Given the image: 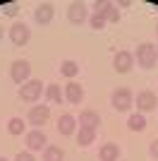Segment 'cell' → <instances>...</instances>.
Instances as JSON below:
<instances>
[{
  "label": "cell",
  "instance_id": "4fadbf2b",
  "mask_svg": "<svg viewBox=\"0 0 158 161\" xmlns=\"http://www.w3.org/2000/svg\"><path fill=\"white\" fill-rule=\"evenodd\" d=\"M65 99L72 103V106H79L84 101V89L79 87L77 82H67L65 84Z\"/></svg>",
  "mask_w": 158,
  "mask_h": 161
},
{
  "label": "cell",
  "instance_id": "d6986e66",
  "mask_svg": "<svg viewBox=\"0 0 158 161\" xmlns=\"http://www.w3.org/2000/svg\"><path fill=\"white\" fill-rule=\"evenodd\" d=\"M127 128H129L132 132H141V130H146V118H144V113H132L129 120H127Z\"/></svg>",
  "mask_w": 158,
  "mask_h": 161
},
{
  "label": "cell",
  "instance_id": "ac0fdd59",
  "mask_svg": "<svg viewBox=\"0 0 158 161\" xmlns=\"http://www.w3.org/2000/svg\"><path fill=\"white\" fill-rule=\"evenodd\" d=\"M93 140H96V130L79 128V132H77V144L79 147H89V144H93Z\"/></svg>",
  "mask_w": 158,
  "mask_h": 161
},
{
  "label": "cell",
  "instance_id": "2e32d148",
  "mask_svg": "<svg viewBox=\"0 0 158 161\" xmlns=\"http://www.w3.org/2000/svg\"><path fill=\"white\" fill-rule=\"evenodd\" d=\"M118 156H120L118 144H103V147L98 149V159L101 161H118Z\"/></svg>",
  "mask_w": 158,
  "mask_h": 161
},
{
  "label": "cell",
  "instance_id": "30bf717a",
  "mask_svg": "<svg viewBox=\"0 0 158 161\" xmlns=\"http://www.w3.org/2000/svg\"><path fill=\"white\" fill-rule=\"evenodd\" d=\"M67 19L72 22V24H82V22L89 19V7L84 3H72L70 10H67Z\"/></svg>",
  "mask_w": 158,
  "mask_h": 161
},
{
  "label": "cell",
  "instance_id": "4316f807",
  "mask_svg": "<svg viewBox=\"0 0 158 161\" xmlns=\"http://www.w3.org/2000/svg\"><path fill=\"white\" fill-rule=\"evenodd\" d=\"M0 41H3V27H0Z\"/></svg>",
  "mask_w": 158,
  "mask_h": 161
},
{
  "label": "cell",
  "instance_id": "52a82bcc",
  "mask_svg": "<svg viewBox=\"0 0 158 161\" xmlns=\"http://www.w3.org/2000/svg\"><path fill=\"white\" fill-rule=\"evenodd\" d=\"M31 39V29L26 27L24 22H14L12 27H10V41H12L14 46H26Z\"/></svg>",
  "mask_w": 158,
  "mask_h": 161
},
{
  "label": "cell",
  "instance_id": "8fae6325",
  "mask_svg": "<svg viewBox=\"0 0 158 161\" xmlns=\"http://www.w3.org/2000/svg\"><path fill=\"white\" fill-rule=\"evenodd\" d=\"M156 106H158V99H156V94H153V92L144 89V92H139V94H137V108L141 111V113L153 111Z\"/></svg>",
  "mask_w": 158,
  "mask_h": 161
},
{
  "label": "cell",
  "instance_id": "5b68a950",
  "mask_svg": "<svg viewBox=\"0 0 158 161\" xmlns=\"http://www.w3.org/2000/svg\"><path fill=\"white\" fill-rule=\"evenodd\" d=\"M110 103H113V108H115V111H129L132 103H134V96H132L129 89L120 87V89H115V92H113Z\"/></svg>",
  "mask_w": 158,
  "mask_h": 161
},
{
  "label": "cell",
  "instance_id": "f1b7e54d",
  "mask_svg": "<svg viewBox=\"0 0 158 161\" xmlns=\"http://www.w3.org/2000/svg\"><path fill=\"white\" fill-rule=\"evenodd\" d=\"M156 36H158V24H156Z\"/></svg>",
  "mask_w": 158,
  "mask_h": 161
},
{
  "label": "cell",
  "instance_id": "3957f363",
  "mask_svg": "<svg viewBox=\"0 0 158 161\" xmlns=\"http://www.w3.org/2000/svg\"><path fill=\"white\" fill-rule=\"evenodd\" d=\"M41 94H43L41 80H29L26 84L19 87V96H22V101H26V103H36V101L41 99Z\"/></svg>",
  "mask_w": 158,
  "mask_h": 161
},
{
  "label": "cell",
  "instance_id": "cb8c5ba5",
  "mask_svg": "<svg viewBox=\"0 0 158 161\" xmlns=\"http://www.w3.org/2000/svg\"><path fill=\"white\" fill-rule=\"evenodd\" d=\"M17 12H19V5H17V3L3 5V14H7V17H17Z\"/></svg>",
  "mask_w": 158,
  "mask_h": 161
},
{
  "label": "cell",
  "instance_id": "7a4b0ae2",
  "mask_svg": "<svg viewBox=\"0 0 158 161\" xmlns=\"http://www.w3.org/2000/svg\"><path fill=\"white\" fill-rule=\"evenodd\" d=\"M10 77H12L14 84H26L29 77H31V63L29 60H14L12 67H10Z\"/></svg>",
  "mask_w": 158,
  "mask_h": 161
},
{
  "label": "cell",
  "instance_id": "d4e9b609",
  "mask_svg": "<svg viewBox=\"0 0 158 161\" xmlns=\"http://www.w3.org/2000/svg\"><path fill=\"white\" fill-rule=\"evenodd\" d=\"M14 161H36V159H34L31 152H19V154L14 156Z\"/></svg>",
  "mask_w": 158,
  "mask_h": 161
},
{
  "label": "cell",
  "instance_id": "7402d4cb",
  "mask_svg": "<svg viewBox=\"0 0 158 161\" xmlns=\"http://www.w3.org/2000/svg\"><path fill=\"white\" fill-rule=\"evenodd\" d=\"M60 72L65 75V77H70V80H72L74 75L79 72V65L74 60H62V65H60Z\"/></svg>",
  "mask_w": 158,
  "mask_h": 161
},
{
  "label": "cell",
  "instance_id": "83f0119b",
  "mask_svg": "<svg viewBox=\"0 0 158 161\" xmlns=\"http://www.w3.org/2000/svg\"><path fill=\"white\" fill-rule=\"evenodd\" d=\"M0 161H7V159H5V156H0Z\"/></svg>",
  "mask_w": 158,
  "mask_h": 161
},
{
  "label": "cell",
  "instance_id": "9c48e42d",
  "mask_svg": "<svg viewBox=\"0 0 158 161\" xmlns=\"http://www.w3.org/2000/svg\"><path fill=\"white\" fill-rule=\"evenodd\" d=\"M113 67H115L120 75H127L132 67H134V53H129V51H118L115 58H113Z\"/></svg>",
  "mask_w": 158,
  "mask_h": 161
},
{
  "label": "cell",
  "instance_id": "277c9868",
  "mask_svg": "<svg viewBox=\"0 0 158 161\" xmlns=\"http://www.w3.org/2000/svg\"><path fill=\"white\" fill-rule=\"evenodd\" d=\"M93 12L103 14L105 22H113V24H118L120 17H122L120 10H118V5H115V3H105V0H96V3H93Z\"/></svg>",
  "mask_w": 158,
  "mask_h": 161
},
{
  "label": "cell",
  "instance_id": "9a60e30c",
  "mask_svg": "<svg viewBox=\"0 0 158 161\" xmlns=\"http://www.w3.org/2000/svg\"><path fill=\"white\" fill-rule=\"evenodd\" d=\"M74 125H77V118H74L72 113H62V115L58 118V132L65 135V137L74 132Z\"/></svg>",
  "mask_w": 158,
  "mask_h": 161
},
{
  "label": "cell",
  "instance_id": "5bb4252c",
  "mask_svg": "<svg viewBox=\"0 0 158 161\" xmlns=\"http://www.w3.org/2000/svg\"><path fill=\"white\" fill-rule=\"evenodd\" d=\"M98 125H101V118H98V113H96V111L86 108V111H82V113H79V128H91V130H96Z\"/></svg>",
  "mask_w": 158,
  "mask_h": 161
},
{
  "label": "cell",
  "instance_id": "e0dca14e",
  "mask_svg": "<svg viewBox=\"0 0 158 161\" xmlns=\"http://www.w3.org/2000/svg\"><path fill=\"white\" fill-rule=\"evenodd\" d=\"M43 161H65V152L58 144H48L43 149Z\"/></svg>",
  "mask_w": 158,
  "mask_h": 161
},
{
  "label": "cell",
  "instance_id": "8992f818",
  "mask_svg": "<svg viewBox=\"0 0 158 161\" xmlns=\"http://www.w3.org/2000/svg\"><path fill=\"white\" fill-rule=\"evenodd\" d=\"M24 144H26V152H41V149L48 147V137L43 130H31V132L24 135Z\"/></svg>",
  "mask_w": 158,
  "mask_h": 161
},
{
  "label": "cell",
  "instance_id": "44dd1931",
  "mask_svg": "<svg viewBox=\"0 0 158 161\" xmlns=\"http://www.w3.org/2000/svg\"><path fill=\"white\" fill-rule=\"evenodd\" d=\"M24 130H26V125H24L22 118H10V120H7V132H10V135L17 137V135H22Z\"/></svg>",
  "mask_w": 158,
  "mask_h": 161
},
{
  "label": "cell",
  "instance_id": "484cf974",
  "mask_svg": "<svg viewBox=\"0 0 158 161\" xmlns=\"http://www.w3.org/2000/svg\"><path fill=\"white\" fill-rule=\"evenodd\" d=\"M149 154H151V159H158V140H153L149 144Z\"/></svg>",
  "mask_w": 158,
  "mask_h": 161
},
{
  "label": "cell",
  "instance_id": "6da1fadb",
  "mask_svg": "<svg viewBox=\"0 0 158 161\" xmlns=\"http://www.w3.org/2000/svg\"><path fill=\"white\" fill-rule=\"evenodd\" d=\"M134 60H137L139 67H144V70H151V67H156V63H158L156 46H153V43H141V46H137Z\"/></svg>",
  "mask_w": 158,
  "mask_h": 161
},
{
  "label": "cell",
  "instance_id": "603a6c76",
  "mask_svg": "<svg viewBox=\"0 0 158 161\" xmlns=\"http://www.w3.org/2000/svg\"><path fill=\"white\" fill-rule=\"evenodd\" d=\"M89 24H91V29L101 31V29H105V24H108V22H105V17H103V14H96V12H93L91 17H89Z\"/></svg>",
  "mask_w": 158,
  "mask_h": 161
},
{
  "label": "cell",
  "instance_id": "ba28073f",
  "mask_svg": "<svg viewBox=\"0 0 158 161\" xmlns=\"http://www.w3.org/2000/svg\"><path fill=\"white\" fill-rule=\"evenodd\" d=\"M48 118H50L48 106H31V111L26 115V120H29V125H34V130H41V125H46Z\"/></svg>",
  "mask_w": 158,
  "mask_h": 161
},
{
  "label": "cell",
  "instance_id": "f546056e",
  "mask_svg": "<svg viewBox=\"0 0 158 161\" xmlns=\"http://www.w3.org/2000/svg\"><path fill=\"white\" fill-rule=\"evenodd\" d=\"M156 53H158V46H156Z\"/></svg>",
  "mask_w": 158,
  "mask_h": 161
},
{
  "label": "cell",
  "instance_id": "7c38bea8",
  "mask_svg": "<svg viewBox=\"0 0 158 161\" xmlns=\"http://www.w3.org/2000/svg\"><path fill=\"white\" fill-rule=\"evenodd\" d=\"M53 14H55V10H53L50 3H39L36 10H34V19L39 22V24H50Z\"/></svg>",
  "mask_w": 158,
  "mask_h": 161
},
{
  "label": "cell",
  "instance_id": "ffe728a7",
  "mask_svg": "<svg viewBox=\"0 0 158 161\" xmlns=\"http://www.w3.org/2000/svg\"><path fill=\"white\" fill-rule=\"evenodd\" d=\"M46 101H50V103H62L65 101V94L60 92V84H48L46 87Z\"/></svg>",
  "mask_w": 158,
  "mask_h": 161
}]
</instances>
